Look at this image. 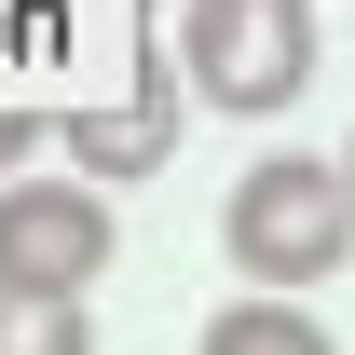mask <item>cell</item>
I'll list each match as a JSON object with an SVG mask.
<instances>
[{
  "instance_id": "obj_1",
  "label": "cell",
  "mask_w": 355,
  "mask_h": 355,
  "mask_svg": "<svg viewBox=\"0 0 355 355\" xmlns=\"http://www.w3.org/2000/svg\"><path fill=\"white\" fill-rule=\"evenodd\" d=\"M219 246L273 301L328 287V273L355 260V178H342V150H273V164H246L232 205H219Z\"/></svg>"
},
{
  "instance_id": "obj_2",
  "label": "cell",
  "mask_w": 355,
  "mask_h": 355,
  "mask_svg": "<svg viewBox=\"0 0 355 355\" xmlns=\"http://www.w3.org/2000/svg\"><path fill=\"white\" fill-rule=\"evenodd\" d=\"M178 69L205 110L273 123L314 83V0H178Z\"/></svg>"
},
{
  "instance_id": "obj_3",
  "label": "cell",
  "mask_w": 355,
  "mask_h": 355,
  "mask_svg": "<svg viewBox=\"0 0 355 355\" xmlns=\"http://www.w3.org/2000/svg\"><path fill=\"white\" fill-rule=\"evenodd\" d=\"M110 273V191L96 178H0V287L83 301Z\"/></svg>"
},
{
  "instance_id": "obj_4",
  "label": "cell",
  "mask_w": 355,
  "mask_h": 355,
  "mask_svg": "<svg viewBox=\"0 0 355 355\" xmlns=\"http://www.w3.org/2000/svg\"><path fill=\"white\" fill-rule=\"evenodd\" d=\"M178 150V55L150 69V96L137 110H96V123H69V178H150Z\"/></svg>"
},
{
  "instance_id": "obj_5",
  "label": "cell",
  "mask_w": 355,
  "mask_h": 355,
  "mask_svg": "<svg viewBox=\"0 0 355 355\" xmlns=\"http://www.w3.org/2000/svg\"><path fill=\"white\" fill-rule=\"evenodd\" d=\"M205 355H342V342H328V328H314L301 301L246 287V301H219V314H205Z\"/></svg>"
},
{
  "instance_id": "obj_6",
  "label": "cell",
  "mask_w": 355,
  "mask_h": 355,
  "mask_svg": "<svg viewBox=\"0 0 355 355\" xmlns=\"http://www.w3.org/2000/svg\"><path fill=\"white\" fill-rule=\"evenodd\" d=\"M0 355H96V314L55 287H0Z\"/></svg>"
},
{
  "instance_id": "obj_7",
  "label": "cell",
  "mask_w": 355,
  "mask_h": 355,
  "mask_svg": "<svg viewBox=\"0 0 355 355\" xmlns=\"http://www.w3.org/2000/svg\"><path fill=\"white\" fill-rule=\"evenodd\" d=\"M28 150H42V123H28V110H0V178L28 164Z\"/></svg>"
},
{
  "instance_id": "obj_8",
  "label": "cell",
  "mask_w": 355,
  "mask_h": 355,
  "mask_svg": "<svg viewBox=\"0 0 355 355\" xmlns=\"http://www.w3.org/2000/svg\"><path fill=\"white\" fill-rule=\"evenodd\" d=\"M342 178H355V150H342Z\"/></svg>"
}]
</instances>
